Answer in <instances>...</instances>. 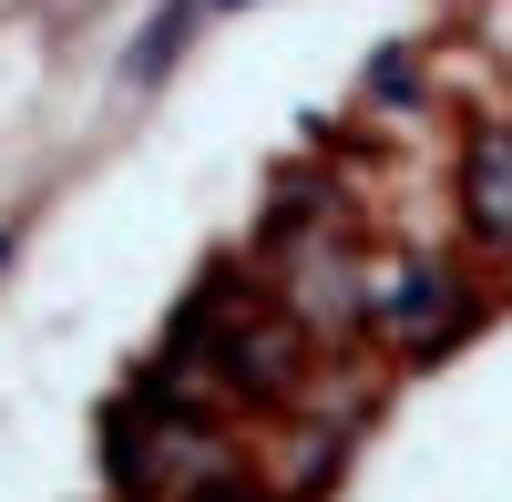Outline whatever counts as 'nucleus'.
<instances>
[{
	"instance_id": "obj_1",
	"label": "nucleus",
	"mask_w": 512,
	"mask_h": 502,
	"mask_svg": "<svg viewBox=\"0 0 512 502\" xmlns=\"http://www.w3.org/2000/svg\"><path fill=\"white\" fill-rule=\"evenodd\" d=\"M359 318H369L390 349L420 359V349H441L451 328L472 318V287H461L451 267H431V257H400V267H379V277H369V308H359Z\"/></svg>"
},
{
	"instance_id": "obj_2",
	"label": "nucleus",
	"mask_w": 512,
	"mask_h": 502,
	"mask_svg": "<svg viewBox=\"0 0 512 502\" xmlns=\"http://www.w3.org/2000/svg\"><path fill=\"white\" fill-rule=\"evenodd\" d=\"M359 308H369V267H359L338 236H308V246L287 257V328L338 339V328H359Z\"/></svg>"
},
{
	"instance_id": "obj_3",
	"label": "nucleus",
	"mask_w": 512,
	"mask_h": 502,
	"mask_svg": "<svg viewBox=\"0 0 512 502\" xmlns=\"http://www.w3.org/2000/svg\"><path fill=\"white\" fill-rule=\"evenodd\" d=\"M461 216L482 246H512V123H482L461 154Z\"/></svg>"
},
{
	"instance_id": "obj_4",
	"label": "nucleus",
	"mask_w": 512,
	"mask_h": 502,
	"mask_svg": "<svg viewBox=\"0 0 512 502\" xmlns=\"http://www.w3.org/2000/svg\"><path fill=\"white\" fill-rule=\"evenodd\" d=\"M195 502H256V492H246V482H226V472H216V482H205V492H195Z\"/></svg>"
}]
</instances>
